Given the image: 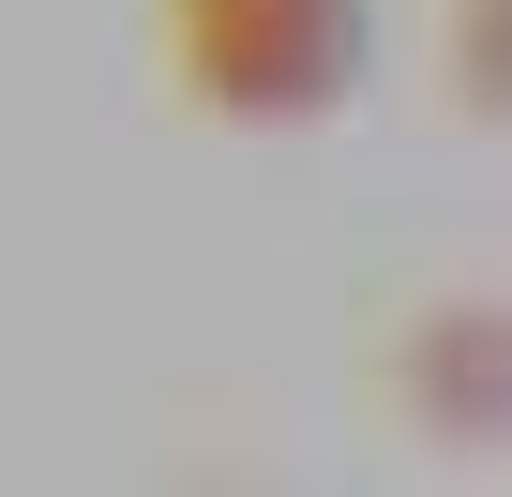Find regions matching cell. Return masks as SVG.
Wrapping results in <instances>:
<instances>
[{"label":"cell","mask_w":512,"mask_h":497,"mask_svg":"<svg viewBox=\"0 0 512 497\" xmlns=\"http://www.w3.org/2000/svg\"><path fill=\"white\" fill-rule=\"evenodd\" d=\"M151 61L226 136H302L362 106L377 0H151Z\"/></svg>","instance_id":"6da1fadb"},{"label":"cell","mask_w":512,"mask_h":497,"mask_svg":"<svg viewBox=\"0 0 512 497\" xmlns=\"http://www.w3.org/2000/svg\"><path fill=\"white\" fill-rule=\"evenodd\" d=\"M377 377L422 452H512V302H422Z\"/></svg>","instance_id":"7a4b0ae2"},{"label":"cell","mask_w":512,"mask_h":497,"mask_svg":"<svg viewBox=\"0 0 512 497\" xmlns=\"http://www.w3.org/2000/svg\"><path fill=\"white\" fill-rule=\"evenodd\" d=\"M437 61H452V106L467 121H512V0H452V16H437Z\"/></svg>","instance_id":"3957f363"}]
</instances>
